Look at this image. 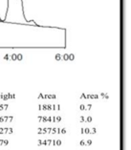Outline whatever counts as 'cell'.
<instances>
[{
	"label": "cell",
	"instance_id": "obj_1",
	"mask_svg": "<svg viewBox=\"0 0 131 150\" xmlns=\"http://www.w3.org/2000/svg\"><path fill=\"white\" fill-rule=\"evenodd\" d=\"M93 105L92 104H88V105H84V104H81L79 105V110L81 111H88L90 109H92Z\"/></svg>",
	"mask_w": 131,
	"mask_h": 150
},
{
	"label": "cell",
	"instance_id": "obj_2",
	"mask_svg": "<svg viewBox=\"0 0 131 150\" xmlns=\"http://www.w3.org/2000/svg\"><path fill=\"white\" fill-rule=\"evenodd\" d=\"M9 144V140H0V145L7 146Z\"/></svg>",
	"mask_w": 131,
	"mask_h": 150
},
{
	"label": "cell",
	"instance_id": "obj_3",
	"mask_svg": "<svg viewBox=\"0 0 131 150\" xmlns=\"http://www.w3.org/2000/svg\"><path fill=\"white\" fill-rule=\"evenodd\" d=\"M85 142H86V146H90L93 144V141L88 139V140H85Z\"/></svg>",
	"mask_w": 131,
	"mask_h": 150
},
{
	"label": "cell",
	"instance_id": "obj_4",
	"mask_svg": "<svg viewBox=\"0 0 131 150\" xmlns=\"http://www.w3.org/2000/svg\"><path fill=\"white\" fill-rule=\"evenodd\" d=\"M85 119H86V122H93V118L91 116H86Z\"/></svg>",
	"mask_w": 131,
	"mask_h": 150
},
{
	"label": "cell",
	"instance_id": "obj_5",
	"mask_svg": "<svg viewBox=\"0 0 131 150\" xmlns=\"http://www.w3.org/2000/svg\"><path fill=\"white\" fill-rule=\"evenodd\" d=\"M85 117L86 116H81V117H79V122H86Z\"/></svg>",
	"mask_w": 131,
	"mask_h": 150
},
{
	"label": "cell",
	"instance_id": "obj_6",
	"mask_svg": "<svg viewBox=\"0 0 131 150\" xmlns=\"http://www.w3.org/2000/svg\"><path fill=\"white\" fill-rule=\"evenodd\" d=\"M61 144H62V141H61V140H57L56 141V146H60Z\"/></svg>",
	"mask_w": 131,
	"mask_h": 150
},
{
	"label": "cell",
	"instance_id": "obj_7",
	"mask_svg": "<svg viewBox=\"0 0 131 150\" xmlns=\"http://www.w3.org/2000/svg\"><path fill=\"white\" fill-rule=\"evenodd\" d=\"M79 145H81V146H86L85 140H81V142H79Z\"/></svg>",
	"mask_w": 131,
	"mask_h": 150
},
{
	"label": "cell",
	"instance_id": "obj_8",
	"mask_svg": "<svg viewBox=\"0 0 131 150\" xmlns=\"http://www.w3.org/2000/svg\"><path fill=\"white\" fill-rule=\"evenodd\" d=\"M62 120V117L61 116H57V122H60Z\"/></svg>",
	"mask_w": 131,
	"mask_h": 150
},
{
	"label": "cell",
	"instance_id": "obj_9",
	"mask_svg": "<svg viewBox=\"0 0 131 150\" xmlns=\"http://www.w3.org/2000/svg\"><path fill=\"white\" fill-rule=\"evenodd\" d=\"M57 128H52V131H51V134H57Z\"/></svg>",
	"mask_w": 131,
	"mask_h": 150
},
{
	"label": "cell",
	"instance_id": "obj_10",
	"mask_svg": "<svg viewBox=\"0 0 131 150\" xmlns=\"http://www.w3.org/2000/svg\"><path fill=\"white\" fill-rule=\"evenodd\" d=\"M66 133H67V130L65 129V128H61V134H62V135H65Z\"/></svg>",
	"mask_w": 131,
	"mask_h": 150
},
{
	"label": "cell",
	"instance_id": "obj_11",
	"mask_svg": "<svg viewBox=\"0 0 131 150\" xmlns=\"http://www.w3.org/2000/svg\"><path fill=\"white\" fill-rule=\"evenodd\" d=\"M47 144H48L49 146L52 145V140H51V139H47Z\"/></svg>",
	"mask_w": 131,
	"mask_h": 150
},
{
	"label": "cell",
	"instance_id": "obj_12",
	"mask_svg": "<svg viewBox=\"0 0 131 150\" xmlns=\"http://www.w3.org/2000/svg\"><path fill=\"white\" fill-rule=\"evenodd\" d=\"M52 122H57V116L52 117Z\"/></svg>",
	"mask_w": 131,
	"mask_h": 150
},
{
	"label": "cell",
	"instance_id": "obj_13",
	"mask_svg": "<svg viewBox=\"0 0 131 150\" xmlns=\"http://www.w3.org/2000/svg\"><path fill=\"white\" fill-rule=\"evenodd\" d=\"M0 22H3V20L1 19V17H0Z\"/></svg>",
	"mask_w": 131,
	"mask_h": 150
}]
</instances>
